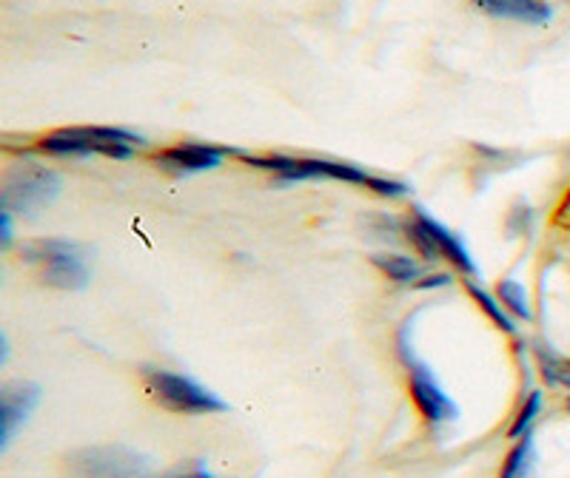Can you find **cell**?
Returning <instances> with one entry per match:
<instances>
[{
    "label": "cell",
    "instance_id": "obj_14",
    "mask_svg": "<svg viewBox=\"0 0 570 478\" xmlns=\"http://www.w3.org/2000/svg\"><path fill=\"white\" fill-rule=\"evenodd\" d=\"M468 293H471V297L476 299V302H480V308L485 310L488 317L493 319V325H499V328L505 330V333H517V325L511 322V317H508V313H505V308H502V305H499L497 299H493L491 293H488L480 282H473V279H468Z\"/></svg>",
    "mask_w": 570,
    "mask_h": 478
},
{
    "label": "cell",
    "instance_id": "obj_5",
    "mask_svg": "<svg viewBox=\"0 0 570 478\" xmlns=\"http://www.w3.org/2000/svg\"><path fill=\"white\" fill-rule=\"evenodd\" d=\"M60 195V177L55 171L23 162L9 169L3 188H0V208L9 213H38L52 206Z\"/></svg>",
    "mask_w": 570,
    "mask_h": 478
},
{
    "label": "cell",
    "instance_id": "obj_2",
    "mask_svg": "<svg viewBox=\"0 0 570 478\" xmlns=\"http://www.w3.org/2000/svg\"><path fill=\"white\" fill-rule=\"evenodd\" d=\"M142 137L129 129H117V126H75V129H60L40 140V151L60 157H89L106 155L126 160L135 155L131 146H142Z\"/></svg>",
    "mask_w": 570,
    "mask_h": 478
},
{
    "label": "cell",
    "instance_id": "obj_3",
    "mask_svg": "<svg viewBox=\"0 0 570 478\" xmlns=\"http://www.w3.org/2000/svg\"><path fill=\"white\" fill-rule=\"evenodd\" d=\"M20 257L43 266V282L66 291H80L89 282V268L83 257L86 248L69 239H32L20 248Z\"/></svg>",
    "mask_w": 570,
    "mask_h": 478
},
{
    "label": "cell",
    "instance_id": "obj_10",
    "mask_svg": "<svg viewBox=\"0 0 570 478\" xmlns=\"http://www.w3.org/2000/svg\"><path fill=\"white\" fill-rule=\"evenodd\" d=\"M226 155H237V149H223V146H208V142H180V146L163 151L157 162L171 175H195V171L217 169Z\"/></svg>",
    "mask_w": 570,
    "mask_h": 478
},
{
    "label": "cell",
    "instance_id": "obj_16",
    "mask_svg": "<svg viewBox=\"0 0 570 478\" xmlns=\"http://www.w3.org/2000/svg\"><path fill=\"white\" fill-rule=\"evenodd\" d=\"M539 414H542V394H539V390H533V394L525 399V405H522V410H519L517 419H513L511 439H522L525 434H531V427H533V421H537Z\"/></svg>",
    "mask_w": 570,
    "mask_h": 478
},
{
    "label": "cell",
    "instance_id": "obj_9",
    "mask_svg": "<svg viewBox=\"0 0 570 478\" xmlns=\"http://www.w3.org/2000/svg\"><path fill=\"white\" fill-rule=\"evenodd\" d=\"M40 401V388L35 381H9L0 390V445L9 447L20 427L27 425Z\"/></svg>",
    "mask_w": 570,
    "mask_h": 478
},
{
    "label": "cell",
    "instance_id": "obj_6",
    "mask_svg": "<svg viewBox=\"0 0 570 478\" xmlns=\"http://www.w3.org/2000/svg\"><path fill=\"white\" fill-rule=\"evenodd\" d=\"M400 356L405 368H409L411 379V396H414L416 410L422 414V419L428 425H445V421H454L460 416L456 401L442 390V385L436 381L434 370L428 368L425 362H420L414 356V348L409 345V322L402 325L400 330Z\"/></svg>",
    "mask_w": 570,
    "mask_h": 478
},
{
    "label": "cell",
    "instance_id": "obj_7",
    "mask_svg": "<svg viewBox=\"0 0 570 478\" xmlns=\"http://www.w3.org/2000/svg\"><path fill=\"white\" fill-rule=\"evenodd\" d=\"M409 237L416 246V251L425 259H448L456 271L473 277L476 273V266H473L471 253H468L465 242L456 237L454 231H448L440 220H434L425 208H416L414 220L409 222Z\"/></svg>",
    "mask_w": 570,
    "mask_h": 478
},
{
    "label": "cell",
    "instance_id": "obj_18",
    "mask_svg": "<svg viewBox=\"0 0 570 478\" xmlns=\"http://www.w3.org/2000/svg\"><path fill=\"white\" fill-rule=\"evenodd\" d=\"M166 478H217V476H212V470H208V467H195V470H188V472H171V476H166Z\"/></svg>",
    "mask_w": 570,
    "mask_h": 478
},
{
    "label": "cell",
    "instance_id": "obj_11",
    "mask_svg": "<svg viewBox=\"0 0 570 478\" xmlns=\"http://www.w3.org/2000/svg\"><path fill=\"white\" fill-rule=\"evenodd\" d=\"M480 12L502 20H519V23H533L542 27L551 20V7L544 0H473Z\"/></svg>",
    "mask_w": 570,
    "mask_h": 478
},
{
    "label": "cell",
    "instance_id": "obj_1",
    "mask_svg": "<svg viewBox=\"0 0 570 478\" xmlns=\"http://www.w3.org/2000/svg\"><path fill=\"white\" fill-rule=\"evenodd\" d=\"M243 162L254 166V169L272 171V175L285 177V180H337V182H354V186L371 188L380 197H402L409 195L405 182L389 180V177L371 175V171L360 169V166H348V162L334 160H305V157H252L246 151H237Z\"/></svg>",
    "mask_w": 570,
    "mask_h": 478
},
{
    "label": "cell",
    "instance_id": "obj_8",
    "mask_svg": "<svg viewBox=\"0 0 570 478\" xmlns=\"http://www.w3.org/2000/svg\"><path fill=\"white\" fill-rule=\"evenodd\" d=\"M71 478H151L149 465L129 447H100L71 456Z\"/></svg>",
    "mask_w": 570,
    "mask_h": 478
},
{
    "label": "cell",
    "instance_id": "obj_13",
    "mask_svg": "<svg viewBox=\"0 0 570 478\" xmlns=\"http://www.w3.org/2000/svg\"><path fill=\"white\" fill-rule=\"evenodd\" d=\"M374 266L380 268L383 273H389V279L400 285H414L422 282L425 277V268L411 257H402V253H376Z\"/></svg>",
    "mask_w": 570,
    "mask_h": 478
},
{
    "label": "cell",
    "instance_id": "obj_12",
    "mask_svg": "<svg viewBox=\"0 0 570 478\" xmlns=\"http://www.w3.org/2000/svg\"><path fill=\"white\" fill-rule=\"evenodd\" d=\"M499 478H539L537 476V445H533V434H525L508 452L505 465H502V476Z\"/></svg>",
    "mask_w": 570,
    "mask_h": 478
},
{
    "label": "cell",
    "instance_id": "obj_17",
    "mask_svg": "<svg viewBox=\"0 0 570 478\" xmlns=\"http://www.w3.org/2000/svg\"><path fill=\"white\" fill-rule=\"evenodd\" d=\"M0 231H3V248L12 242V213L0 211Z\"/></svg>",
    "mask_w": 570,
    "mask_h": 478
},
{
    "label": "cell",
    "instance_id": "obj_4",
    "mask_svg": "<svg viewBox=\"0 0 570 478\" xmlns=\"http://www.w3.org/2000/svg\"><path fill=\"white\" fill-rule=\"evenodd\" d=\"M146 385H149L151 396L160 401L163 408L175 410V414L188 416H206V414H226L228 401L203 388L200 381L191 376L171 374V370L146 368Z\"/></svg>",
    "mask_w": 570,
    "mask_h": 478
},
{
    "label": "cell",
    "instance_id": "obj_19",
    "mask_svg": "<svg viewBox=\"0 0 570 478\" xmlns=\"http://www.w3.org/2000/svg\"><path fill=\"white\" fill-rule=\"evenodd\" d=\"M451 282V277H431V279H422L420 288H436V285H448Z\"/></svg>",
    "mask_w": 570,
    "mask_h": 478
},
{
    "label": "cell",
    "instance_id": "obj_15",
    "mask_svg": "<svg viewBox=\"0 0 570 478\" xmlns=\"http://www.w3.org/2000/svg\"><path fill=\"white\" fill-rule=\"evenodd\" d=\"M499 299H502V305H505L511 313H517V317L522 319H531L533 310H531V302H528V293H525V285L513 282V279H505V282H499Z\"/></svg>",
    "mask_w": 570,
    "mask_h": 478
}]
</instances>
